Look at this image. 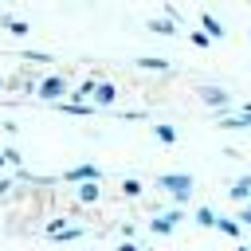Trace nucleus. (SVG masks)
Returning <instances> with one entry per match:
<instances>
[{
    "label": "nucleus",
    "mask_w": 251,
    "mask_h": 251,
    "mask_svg": "<svg viewBox=\"0 0 251 251\" xmlns=\"http://www.w3.org/2000/svg\"><path fill=\"white\" fill-rule=\"evenodd\" d=\"M4 86H8V78H4V75H0V90H4Z\"/></svg>",
    "instance_id": "obj_25"
},
{
    "label": "nucleus",
    "mask_w": 251,
    "mask_h": 251,
    "mask_svg": "<svg viewBox=\"0 0 251 251\" xmlns=\"http://www.w3.org/2000/svg\"><path fill=\"white\" fill-rule=\"evenodd\" d=\"M141 192H145V184H141L137 176H126V180H122V196H126V200H141Z\"/></svg>",
    "instance_id": "obj_16"
},
{
    "label": "nucleus",
    "mask_w": 251,
    "mask_h": 251,
    "mask_svg": "<svg viewBox=\"0 0 251 251\" xmlns=\"http://www.w3.org/2000/svg\"><path fill=\"white\" fill-rule=\"evenodd\" d=\"M8 4H16V0H8Z\"/></svg>",
    "instance_id": "obj_28"
},
{
    "label": "nucleus",
    "mask_w": 251,
    "mask_h": 251,
    "mask_svg": "<svg viewBox=\"0 0 251 251\" xmlns=\"http://www.w3.org/2000/svg\"><path fill=\"white\" fill-rule=\"evenodd\" d=\"M75 196H78V204H94V200L102 196V184H78Z\"/></svg>",
    "instance_id": "obj_17"
},
{
    "label": "nucleus",
    "mask_w": 251,
    "mask_h": 251,
    "mask_svg": "<svg viewBox=\"0 0 251 251\" xmlns=\"http://www.w3.org/2000/svg\"><path fill=\"white\" fill-rule=\"evenodd\" d=\"M118 235H126V239H133V235H137V224H118Z\"/></svg>",
    "instance_id": "obj_23"
},
{
    "label": "nucleus",
    "mask_w": 251,
    "mask_h": 251,
    "mask_svg": "<svg viewBox=\"0 0 251 251\" xmlns=\"http://www.w3.org/2000/svg\"><path fill=\"white\" fill-rule=\"evenodd\" d=\"M24 59H31V63H51L47 51H24Z\"/></svg>",
    "instance_id": "obj_21"
},
{
    "label": "nucleus",
    "mask_w": 251,
    "mask_h": 251,
    "mask_svg": "<svg viewBox=\"0 0 251 251\" xmlns=\"http://www.w3.org/2000/svg\"><path fill=\"white\" fill-rule=\"evenodd\" d=\"M200 31H204L212 43H216V39H227V27H224V24H220L212 12H200Z\"/></svg>",
    "instance_id": "obj_8"
},
{
    "label": "nucleus",
    "mask_w": 251,
    "mask_h": 251,
    "mask_svg": "<svg viewBox=\"0 0 251 251\" xmlns=\"http://www.w3.org/2000/svg\"><path fill=\"white\" fill-rule=\"evenodd\" d=\"M227 196H231L235 204H251V176H235V180L227 184Z\"/></svg>",
    "instance_id": "obj_10"
},
{
    "label": "nucleus",
    "mask_w": 251,
    "mask_h": 251,
    "mask_svg": "<svg viewBox=\"0 0 251 251\" xmlns=\"http://www.w3.org/2000/svg\"><path fill=\"white\" fill-rule=\"evenodd\" d=\"M180 220H184V208H176V204H173V208H165L161 216H153L145 227H149L153 235H173V231L180 227Z\"/></svg>",
    "instance_id": "obj_4"
},
{
    "label": "nucleus",
    "mask_w": 251,
    "mask_h": 251,
    "mask_svg": "<svg viewBox=\"0 0 251 251\" xmlns=\"http://www.w3.org/2000/svg\"><path fill=\"white\" fill-rule=\"evenodd\" d=\"M4 161H8V165H12L16 173H20V165H24V153H20L16 145H8V149H4Z\"/></svg>",
    "instance_id": "obj_18"
},
{
    "label": "nucleus",
    "mask_w": 251,
    "mask_h": 251,
    "mask_svg": "<svg viewBox=\"0 0 251 251\" xmlns=\"http://www.w3.org/2000/svg\"><path fill=\"white\" fill-rule=\"evenodd\" d=\"M196 94H200V102H204L208 110H220V114H227V110L235 106V98H231V94H227L224 86H212V82H204V86H200Z\"/></svg>",
    "instance_id": "obj_3"
},
{
    "label": "nucleus",
    "mask_w": 251,
    "mask_h": 251,
    "mask_svg": "<svg viewBox=\"0 0 251 251\" xmlns=\"http://www.w3.org/2000/svg\"><path fill=\"white\" fill-rule=\"evenodd\" d=\"M145 27H149L153 35H169V39H176V35L184 31V27H176L169 16H149V20H145Z\"/></svg>",
    "instance_id": "obj_7"
},
{
    "label": "nucleus",
    "mask_w": 251,
    "mask_h": 251,
    "mask_svg": "<svg viewBox=\"0 0 251 251\" xmlns=\"http://www.w3.org/2000/svg\"><path fill=\"white\" fill-rule=\"evenodd\" d=\"M157 188L180 208V204L192 200V192H196V176H192V173H161V176H157Z\"/></svg>",
    "instance_id": "obj_1"
},
{
    "label": "nucleus",
    "mask_w": 251,
    "mask_h": 251,
    "mask_svg": "<svg viewBox=\"0 0 251 251\" xmlns=\"http://www.w3.org/2000/svg\"><path fill=\"white\" fill-rule=\"evenodd\" d=\"M247 35H251V27H247Z\"/></svg>",
    "instance_id": "obj_29"
},
{
    "label": "nucleus",
    "mask_w": 251,
    "mask_h": 251,
    "mask_svg": "<svg viewBox=\"0 0 251 251\" xmlns=\"http://www.w3.org/2000/svg\"><path fill=\"white\" fill-rule=\"evenodd\" d=\"M216 129H224V133H239V129H251V118H247L243 110H227V114L216 118Z\"/></svg>",
    "instance_id": "obj_6"
},
{
    "label": "nucleus",
    "mask_w": 251,
    "mask_h": 251,
    "mask_svg": "<svg viewBox=\"0 0 251 251\" xmlns=\"http://www.w3.org/2000/svg\"><path fill=\"white\" fill-rule=\"evenodd\" d=\"M63 180H67V184H102V169L86 161V165L67 169V173H63Z\"/></svg>",
    "instance_id": "obj_5"
},
{
    "label": "nucleus",
    "mask_w": 251,
    "mask_h": 251,
    "mask_svg": "<svg viewBox=\"0 0 251 251\" xmlns=\"http://www.w3.org/2000/svg\"><path fill=\"white\" fill-rule=\"evenodd\" d=\"M75 239H82V227H67L63 235H55V243H75Z\"/></svg>",
    "instance_id": "obj_19"
},
{
    "label": "nucleus",
    "mask_w": 251,
    "mask_h": 251,
    "mask_svg": "<svg viewBox=\"0 0 251 251\" xmlns=\"http://www.w3.org/2000/svg\"><path fill=\"white\" fill-rule=\"evenodd\" d=\"M0 27H4L8 35H16V39L31 35V24H27V20H12V16H0Z\"/></svg>",
    "instance_id": "obj_13"
},
{
    "label": "nucleus",
    "mask_w": 251,
    "mask_h": 251,
    "mask_svg": "<svg viewBox=\"0 0 251 251\" xmlns=\"http://www.w3.org/2000/svg\"><path fill=\"white\" fill-rule=\"evenodd\" d=\"M235 251H251V247H243V243H235Z\"/></svg>",
    "instance_id": "obj_26"
},
{
    "label": "nucleus",
    "mask_w": 251,
    "mask_h": 251,
    "mask_svg": "<svg viewBox=\"0 0 251 251\" xmlns=\"http://www.w3.org/2000/svg\"><path fill=\"white\" fill-rule=\"evenodd\" d=\"M118 251H149V247H137L133 239H126V243H118Z\"/></svg>",
    "instance_id": "obj_24"
},
{
    "label": "nucleus",
    "mask_w": 251,
    "mask_h": 251,
    "mask_svg": "<svg viewBox=\"0 0 251 251\" xmlns=\"http://www.w3.org/2000/svg\"><path fill=\"white\" fill-rule=\"evenodd\" d=\"M216 231H220V235H227V239H239V235H243V224H239L235 216H220Z\"/></svg>",
    "instance_id": "obj_14"
},
{
    "label": "nucleus",
    "mask_w": 251,
    "mask_h": 251,
    "mask_svg": "<svg viewBox=\"0 0 251 251\" xmlns=\"http://www.w3.org/2000/svg\"><path fill=\"white\" fill-rule=\"evenodd\" d=\"M12 188H16V176H0V200H4Z\"/></svg>",
    "instance_id": "obj_22"
},
{
    "label": "nucleus",
    "mask_w": 251,
    "mask_h": 251,
    "mask_svg": "<svg viewBox=\"0 0 251 251\" xmlns=\"http://www.w3.org/2000/svg\"><path fill=\"white\" fill-rule=\"evenodd\" d=\"M188 39H192V47H208V43H212L204 31H188Z\"/></svg>",
    "instance_id": "obj_20"
},
{
    "label": "nucleus",
    "mask_w": 251,
    "mask_h": 251,
    "mask_svg": "<svg viewBox=\"0 0 251 251\" xmlns=\"http://www.w3.org/2000/svg\"><path fill=\"white\" fill-rule=\"evenodd\" d=\"M149 129H153V137H157L161 145H176V141H180V133H176V126H169V122H153Z\"/></svg>",
    "instance_id": "obj_12"
},
{
    "label": "nucleus",
    "mask_w": 251,
    "mask_h": 251,
    "mask_svg": "<svg viewBox=\"0 0 251 251\" xmlns=\"http://www.w3.org/2000/svg\"><path fill=\"white\" fill-rule=\"evenodd\" d=\"M98 110H110L114 102H118V86L114 82H98V90H94V98H90Z\"/></svg>",
    "instance_id": "obj_9"
},
{
    "label": "nucleus",
    "mask_w": 251,
    "mask_h": 251,
    "mask_svg": "<svg viewBox=\"0 0 251 251\" xmlns=\"http://www.w3.org/2000/svg\"><path fill=\"white\" fill-rule=\"evenodd\" d=\"M4 165H8V161H4V149H0V169H4Z\"/></svg>",
    "instance_id": "obj_27"
},
{
    "label": "nucleus",
    "mask_w": 251,
    "mask_h": 251,
    "mask_svg": "<svg viewBox=\"0 0 251 251\" xmlns=\"http://www.w3.org/2000/svg\"><path fill=\"white\" fill-rule=\"evenodd\" d=\"M169 67H173V63L161 59V55H141V59H137V71H149V75H165Z\"/></svg>",
    "instance_id": "obj_11"
},
{
    "label": "nucleus",
    "mask_w": 251,
    "mask_h": 251,
    "mask_svg": "<svg viewBox=\"0 0 251 251\" xmlns=\"http://www.w3.org/2000/svg\"><path fill=\"white\" fill-rule=\"evenodd\" d=\"M35 94L43 102H67L71 98V82H67V75H43L39 86H35Z\"/></svg>",
    "instance_id": "obj_2"
},
{
    "label": "nucleus",
    "mask_w": 251,
    "mask_h": 251,
    "mask_svg": "<svg viewBox=\"0 0 251 251\" xmlns=\"http://www.w3.org/2000/svg\"><path fill=\"white\" fill-rule=\"evenodd\" d=\"M192 220H196V227H216V224H220V212H216V208H208V204H200Z\"/></svg>",
    "instance_id": "obj_15"
}]
</instances>
